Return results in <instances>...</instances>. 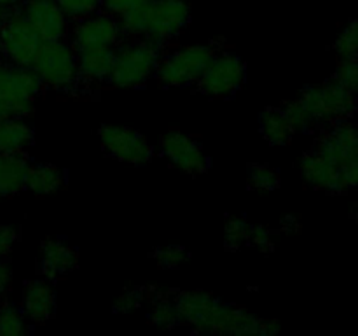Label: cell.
I'll use <instances>...</instances> for the list:
<instances>
[{
  "instance_id": "6da1fadb",
  "label": "cell",
  "mask_w": 358,
  "mask_h": 336,
  "mask_svg": "<svg viewBox=\"0 0 358 336\" xmlns=\"http://www.w3.org/2000/svg\"><path fill=\"white\" fill-rule=\"evenodd\" d=\"M182 324L196 332L210 335H275L278 321L261 318L243 308L224 303L205 290H182L175 294Z\"/></svg>"
},
{
  "instance_id": "7a4b0ae2",
  "label": "cell",
  "mask_w": 358,
  "mask_h": 336,
  "mask_svg": "<svg viewBox=\"0 0 358 336\" xmlns=\"http://www.w3.org/2000/svg\"><path fill=\"white\" fill-rule=\"evenodd\" d=\"M191 20L185 0H147L119 16L122 34L133 38H149L164 46L184 31Z\"/></svg>"
},
{
  "instance_id": "3957f363",
  "label": "cell",
  "mask_w": 358,
  "mask_h": 336,
  "mask_svg": "<svg viewBox=\"0 0 358 336\" xmlns=\"http://www.w3.org/2000/svg\"><path fill=\"white\" fill-rule=\"evenodd\" d=\"M163 46L149 38L119 42L114 48L110 83L117 88H140L156 74Z\"/></svg>"
},
{
  "instance_id": "277c9868",
  "label": "cell",
  "mask_w": 358,
  "mask_h": 336,
  "mask_svg": "<svg viewBox=\"0 0 358 336\" xmlns=\"http://www.w3.org/2000/svg\"><path fill=\"white\" fill-rule=\"evenodd\" d=\"M44 86L69 93L79 84V63L72 42L44 41L30 66Z\"/></svg>"
},
{
  "instance_id": "5b68a950",
  "label": "cell",
  "mask_w": 358,
  "mask_h": 336,
  "mask_svg": "<svg viewBox=\"0 0 358 336\" xmlns=\"http://www.w3.org/2000/svg\"><path fill=\"white\" fill-rule=\"evenodd\" d=\"M215 49L210 44H191L173 49L161 56L156 76L163 86L184 88L196 84L208 63L212 62Z\"/></svg>"
},
{
  "instance_id": "8992f818",
  "label": "cell",
  "mask_w": 358,
  "mask_h": 336,
  "mask_svg": "<svg viewBox=\"0 0 358 336\" xmlns=\"http://www.w3.org/2000/svg\"><path fill=\"white\" fill-rule=\"evenodd\" d=\"M44 84L31 69L0 62V105L9 115L27 118Z\"/></svg>"
},
{
  "instance_id": "52a82bcc",
  "label": "cell",
  "mask_w": 358,
  "mask_h": 336,
  "mask_svg": "<svg viewBox=\"0 0 358 336\" xmlns=\"http://www.w3.org/2000/svg\"><path fill=\"white\" fill-rule=\"evenodd\" d=\"M42 42L44 41L41 35L28 23L20 9L7 10L0 28V55L3 62L30 69Z\"/></svg>"
},
{
  "instance_id": "ba28073f",
  "label": "cell",
  "mask_w": 358,
  "mask_h": 336,
  "mask_svg": "<svg viewBox=\"0 0 358 336\" xmlns=\"http://www.w3.org/2000/svg\"><path fill=\"white\" fill-rule=\"evenodd\" d=\"M247 69L238 55L231 51H219L213 55L203 76L199 77L198 88L210 98H229L245 83Z\"/></svg>"
},
{
  "instance_id": "9c48e42d",
  "label": "cell",
  "mask_w": 358,
  "mask_h": 336,
  "mask_svg": "<svg viewBox=\"0 0 358 336\" xmlns=\"http://www.w3.org/2000/svg\"><path fill=\"white\" fill-rule=\"evenodd\" d=\"M313 122H331L341 119L355 107V94L343 88L338 80H329L320 86H310L301 93Z\"/></svg>"
},
{
  "instance_id": "30bf717a",
  "label": "cell",
  "mask_w": 358,
  "mask_h": 336,
  "mask_svg": "<svg viewBox=\"0 0 358 336\" xmlns=\"http://www.w3.org/2000/svg\"><path fill=\"white\" fill-rule=\"evenodd\" d=\"M98 135L105 153L115 160L131 164H145L152 160L154 147L136 130L119 125H103Z\"/></svg>"
},
{
  "instance_id": "8fae6325",
  "label": "cell",
  "mask_w": 358,
  "mask_h": 336,
  "mask_svg": "<svg viewBox=\"0 0 358 336\" xmlns=\"http://www.w3.org/2000/svg\"><path fill=\"white\" fill-rule=\"evenodd\" d=\"M121 21L110 13H93L77 20L72 30V46L76 51L91 48H115L122 37Z\"/></svg>"
},
{
  "instance_id": "7c38bea8",
  "label": "cell",
  "mask_w": 358,
  "mask_h": 336,
  "mask_svg": "<svg viewBox=\"0 0 358 336\" xmlns=\"http://www.w3.org/2000/svg\"><path fill=\"white\" fill-rule=\"evenodd\" d=\"M159 149L171 163L182 172L191 175H199L208 170V156L205 154L198 140L189 136L187 133L171 130L161 135Z\"/></svg>"
},
{
  "instance_id": "4fadbf2b",
  "label": "cell",
  "mask_w": 358,
  "mask_h": 336,
  "mask_svg": "<svg viewBox=\"0 0 358 336\" xmlns=\"http://www.w3.org/2000/svg\"><path fill=\"white\" fill-rule=\"evenodd\" d=\"M17 9L42 41H59L69 34V16L56 0H23Z\"/></svg>"
},
{
  "instance_id": "5bb4252c",
  "label": "cell",
  "mask_w": 358,
  "mask_h": 336,
  "mask_svg": "<svg viewBox=\"0 0 358 336\" xmlns=\"http://www.w3.org/2000/svg\"><path fill=\"white\" fill-rule=\"evenodd\" d=\"M301 175L304 182L322 191H345L350 189L346 184L341 168L320 153H308L301 160Z\"/></svg>"
},
{
  "instance_id": "9a60e30c",
  "label": "cell",
  "mask_w": 358,
  "mask_h": 336,
  "mask_svg": "<svg viewBox=\"0 0 358 336\" xmlns=\"http://www.w3.org/2000/svg\"><path fill=\"white\" fill-rule=\"evenodd\" d=\"M21 310L34 324L48 322L56 310V290L52 284L45 279L28 282L21 294Z\"/></svg>"
},
{
  "instance_id": "2e32d148",
  "label": "cell",
  "mask_w": 358,
  "mask_h": 336,
  "mask_svg": "<svg viewBox=\"0 0 358 336\" xmlns=\"http://www.w3.org/2000/svg\"><path fill=\"white\" fill-rule=\"evenodd\" d=\"M77 251L63 240L48 238L41 245V272L45 279L55 280L58 276L69 275L77 266Z\"/></svg>"
},
{
  "instance_id": "e0dca14e",
  "label": "cell",
  "mask_w": 358,
  "mask_h": 336,
  "mask_svg": "<svg viewBox=\"0 0 358 336\" xmlns=\"http://www.w3.org/2000/svg\"><path fill=\"white\" fill-rule=\"evenodd\" d=\"M31 163L24 153L0 154V198L14 196L27 189Z\"/></svg>"
},
{
  "instance_id": "ac0fdd59",
  "label": "cell",
  "mask_w": 358,
  "mask_h": 336,
  "mask_svg": "<svg viewBox=\"0 0 358 336\" xmlns=\"http://www.w3.org/2000/svg\"><path fill=\"white\" fill-rule=\"evenodd\" d=\"M79 76L87 83H105L110 79L114 65V48H91L77 51Z\"/></svg>"
},
{
  "instance_id": "d6986e66",
  "label": "cell",
  "mask_w": 358,
  "mask_h": 336,
  "mask_svg": "<svg viewBox=\"0 0 358 336\" xmlns=\"http://www.w3.org/2000/svg\"><path fill=\"white\" fill-rule=\"evenodd\" d=\"M34 144V128L24 118H9L0 121V154L24 153Z\"/></svg>"
},
{
  "instance_id": "ffe728a7",
  "label": "cell",
  "mask_w": 358,
  "mask_h": 336,
  "mask_svg": "<svg viewBox=\"0 0 358 336\" xmlns=\"http://www.w3.org/2000/svg\"><path fill=\"white\" fill-rule=\"evenodd\" d=\"M66 178L62 168L55 164H31L27 178V189L35 196H48L59 191L65 186Z\"/></svg>"
},
{
  "instance_id": "44dd1931",
  "label": "cell",
  "mask_w": 358,
  "mask_h": 336,
  "mask_svg": "<svg viewBox=\"0 0 358 336\" xmlns=\"http://www.w3.org/2000/svg\"><path fill=\"white\" fill-rule=\"evenodd\" d=\"M259 125H261V133L264 135V139L273 146H287L292 142V136L296 133L283 108H266L259 118Z\"/></svg>"
},
{
  "instance_id": "7402d4cb",
  "label": "cell",
  "mask_w": 358,
  "mask_h": 336,
  "mask_svg": "<svg viewBox=\"0 0 358 336\" xmlns=\"http://www.w3.org/2000/svg\"><path fill=\"white\" fill-rule=\"evenodd\" d=\"M150 324L161 329H173L182 324L180 314H178L175 296L170 298L164 293H156L150 298Z\"/></svg>"
},
{
  "instance_id": "603a6c76",
  "label": "cell",
  "mask_w": 358,
  "mask_h": 336,
  "mask_svg": "<svg viewBox=\"0 0 358 336\" xmlns=\"http://www.w3.org/2000/svg\"><path fill=\"white\" fill-rule=\"evenodd\" d=\"M21 307L13 303L0 304V336H21L28 331Z\"/></svg>"
},
{
  "instance_id": "cb8c5ba5",
  "label": "cell",
  "mask_w": 358,
  "mask_h": 336,
  "mask_svg": "<svg viewBox=\"0 0 358 336\" xmlns=\"http://www.w3.org/2000/svg\"><path fill=\"white\" fill-rule=\"evenodd\" d=\"M250 231L252 224H248L247 219L238 216H231L226 223V231H224V241L226 247L231 251L245 247L250 244Z\"/></svg>"
},
{
  "instance_id": "d4e9b609",
  "label": "cell",
  "mask_w": 358,
  "mask_h": 336,
  "mask_svg": "<svg viewBox=\"0 0 358 336\" xmlns=\"http://www.w3.org/2000/svg\"><path fill=\"white\" fill-rule=\"evenodd\" d=\"M280 182L282 178H280L278 172L269 164H252L248 170V186L255 191H275L280 188Z\"/></svg>"
},
{
  "instance_id": "484cf974",
  "label": "cell",
  "mask_w": 358,
  "mask_h": 336,
  "mask_svg": "<svg viewBox=\"0 0 358 336\" xmlns=\"http://www.w3.org/2000/svg\"><path fill=\"white\" fill-rule=\"evenodd\" d=\"M334 49L343 59L358 58V20L352 21V23L338 35Z\"/></svg>"
},
{
  "instance_id": "4316f807",
  "label": "cell",
  "mask_w": 358,
  "mask_h": 336,
  "mask_svg": "<svg viewBox=\"0 0 358 336\" xmlns=\"http://www.w3.org/2000/svg\"><path fill=\"white\" fill-rule=\"evenodd\" d=\"M154 258H156L157 265H159L161 268L175 270L187 261L189 254L185 247H182V245H177V244H171V245H164V247L156 248Z\"/></svg>"
},
{
  "instance_id": "83f0119b",
  "label": "cell",
  "mask_w": 358,
  "mask_h": 336,
  "mask_svg": "<svg viewBox=\"0 0 358 336\" xmlns=\"http://www.w3.org/2000/svg\"><path fill=\"white\" fill-rule=\"evenodd\" d=\"M283 112H285L287 119H289L294 132H306V130L311 128V125H315L310 112H308L306 105L301 102V98H297V100L294 102H289V104L283 107Z\"/></svg>"
},
{
  "instance_id": "f1b7e54d",
  "label": "cell",
  "mask_w": 358,
  "mask_h": 336,
  "mask_svg": "<svg viewBox=\"0 0 358 336\" xmlns=\"http://www.w3.org/2000/svg\"><path fill=\"white\" fill-rule=\"evenodd\" d=\"M56 2L69 16V20H83V18L96 13L101 7V0H56Z\"/></svg>"
},
{
  "instance_id": "f546056e",
  "label": "cell",
  "mask_w": 358,
  "mask_h": 336,
  "mask_svg": "<svg viewBox=\"0 0 358 336\" xmlns=\"http://www.w3.org/2000/svg\"><path fill=\"white\" fill-rule=\"evenodd\" d=\"M334 80H338L343 88L352 91L353 94L358 93V58H345L339 63L336 70Z\"/></svg>"
},
{
  "instance_id": "4dcf8cb0",
  "label": "cell",
  "mask_w": 358,
  "mask_h": 336,
  "mask_svg": "<svg viewBox=\"0 0 358 336\" xmlns=\"http://www.w3.org/2000/svg\"><path fill=\"white\" fill-rule=\"evenodd\" d=\"M143 300H145V290L142 287H131V289H126L121 296L115 300L114 310L117 314H131L136 308L142 307Z\"/></svg>"
},
{
  "instance_id": "1f68e13d",
  "label": "cell",
  "mask_w": 358,
  "mask_h": 336,
  "mask_svg": "<svg viewBox=\"0 0 358 336\" xmlns=\"http://www.w3.org/2000/svg\"><path fill=\"white\" fill-rule=\"evenodd\" d=\"M250 244L261 248L262 252H271L273 247H275V244H273V233L266 226H252Z\"/></svg>"
},
{
  "instance_id": "d6a6232c",
  "label": "cell",
  "mask_w": 358,
  "mask_h": 336,
  "mask_svg": "<svg viewBox=\"0 0 358 336\" xmlns=\"http://www.w3.org/2000/svg\"><path fill=\"white\" fill-rule=\"evenodd\" d=\"M17 241V231L9 224H0V259H6Z\"/></svg>"
},
{
  "instance_id": "836d02e7",
  "label": "cell",
  "mask_w": 358,
  "mask_h": 336,
  "mask_svg": "<svg viewBox=\"0 0 358 336\" xmlns=\"http://www.w3.org/2000/svg\"><path fill=\"white\" fill-rule=\"evenodd\" d=\"M147 2V0H101V7H103L107 13L114 14V16H121L126 10L133 9V7L140 6V4Z\"/></svg>"
},
{
  "instance_id": "e575fe53",
  "label": "cell",
  "mask_w": 358,
  "mask_h": 336,
  "mask_svg": "<svg viewBox=\"0 0 358 336\" xmlns=\"http://www.w3.org/2000/svg\"><path fill=\"white\" fill-rule=\"evenodd\" d=\"M13 286V270L7 265L6 259H0V298L6 296Z\"/></svg>"
},
{
  "instance_id": "d590c367",
  "label": "cell",
  "mask_w": 358,
  "mask_h": 336,
  "mask_svg": "<svg viewBox=\"0 0 358 336\" xmlns=\"http://www.w3.org/2000/svg\"><path fill=\"white\" fill-rule=\"evenodd\" d=\"M299 227L301 223L296 216H285L280 220V231H282V233H296V231H299Z\"/></svg>"
},
{
  "instance_id": "8d00e7d4",
  "label": "cell",
  "mask_w": 358,
  "mask_h": 336,
  "mask_svg": "<svg viewBox=\"0 0 358 336\" xmlns=\"http://www.w3.org/2000/svg\"><path fill=\"white\" fill-rule=\"evenodd\" d=\"M23 2V0H0V9L2 10H13L16 9V7H20V4Z\"/></svg>"
},
{
  "instance_id": "74e56055",
  "label": "cell",
  "mask_w": 358,
  "mask_h": 336,
  "mask_svg": "<svg viewBox=\"0 0 358 336\" xmlns=\"http://www.w3.org/2000/svg\"><path fill=\"white\" fill-rule=\"evenodd\" d=\"M6 118H9V114H7L6 108H3L2 105H0V121H2V119H6Z\"/></svg>"
},
{
  "instance_id": "f35d334b",
  "label": "cell",
  "mask_w": 358,
  "mask_h": 336,
  "mask_svg": "<svg viewBox=\"0 0 358 336\" xmlns=\"http://www.w3.org/2000/svg\"><path fill=\"white\" fill-rule=\"evenodd\" d=\"M3 16H6V10L0 9V28H2V23H3Z\"/></svg>"
}]
</instances>
